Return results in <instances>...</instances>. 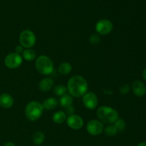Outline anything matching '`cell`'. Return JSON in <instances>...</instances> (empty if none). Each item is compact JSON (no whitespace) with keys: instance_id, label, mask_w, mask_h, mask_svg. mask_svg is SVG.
Returning <instances> with one entry per match:
<instances>
[{"instance_id":"1","label":"cell","mask_w":146,"mask_h":146,"mask_svg":"<svg viewBox=\"0 0 146 146\" xmlns=\"http://www.w3.org/2000/svg\"><path fill=\"white\" fill-rule=\"evenodd\" d=\"M88 83L81 76H74L68 81L67 91L71 96L78 98L86 94L88 91Z\"/></svg>"},{"instance_id":"2","label":"cell","mask_w":146,"mask_h":146,"mask_svg":"<svg viewBox=\"0 0 146 146\" xmlns=\"http://www.w3.org/2000/svg\"><path fill=\"white\" fill-rule=\"evenodd\" d=\"M97 115L102 122L108 124L114 123L119 118V115L116 110L106 106L98 108Z\"/></svg>"},{"instance_id":"3","label":"cell","mask_w":146,"mask_h":146,"mask_svg":"<svg viewBox=\"0 0 146 146\" xmlns=\"http://www.w3.org/2000/svg\"><path fill=\"white\" fill-rule=\"evenodd\" d=\"M35 66L38 73L42 75H51L54 71L52 61L45 55H41L36 58Z\"/></svg>"},{"instance_id":"4","label":"cell","mask_w":146,"mask_h":146,"mask_svg":"<svg viewBox=\"0 0 146 146\" xmlns=\"http://www.w3.org/2000/svg\"><path fill=\"white\" fill-rule=\"evenodd\" d=\"M43 111L42 104L38 101H31L26 106L25 115L30 121H36L41 116Z\"/></svg>"},{"instance_id":"5","label":"cell","mask_w":146,"mask_h":146,"mask_svg":"<svg viewBox=\"0 0 146 146\" xmlns=\"http://www.w3.org/2000/svg\"><path fill=\"white\" fill-rule=\"evenodd\" d=\"M19 44L26 48H30L36 44V36L32 31L29 29L24 30L19 35Z\"/></svg>"},{"instance_id":"6","label":"cell","mask_w":146,"mask_h":146,"mask_svg":"<svg viewBox=\"0 0 146 146\" xmlns=\"http://www.w3.org/2000/svg\"><path fill=\"white\" fill-rule=\"evenodd\" d=\"M22 64V57L17 53L9 54L4 58V64L10 69H15L19 68Z\"/></svg>"},{"instance_id":"7","label":"cell","mask_w":146,"mask_h":146,"mask_svg":"<svg viewBox=\"0 0 146 146\" xmlns=\"http://www.w3.org/2000/svg\"><path fill=\"white\" fill-rule=\"evenodd\" d=\"M113 29V23L108 19H101L96 24V31L100 35H108L112 31Z\"/></svg>"},{"instance_id":"8","label":"cell","mask_w":146,"mask_h":146,"mask_svg":"<svg viewBox=\"0 0 146 146\" xmlns=\"http://www.w3.org/2000/svg\"><path fill=\"white\" fill-rule=\"evenodd\" d=\"M86 130L90 135H98L104 131V127L101 121L98 120H91L87 124Z\"/></svg>"},{"instance_id":"9","label":"cell","mask_w":146,"mask_h":146,"mask_svg":"<svg viewBox=\"0 0 146 146\" xmlns=\"http://www.w3.org/2000/svg\"><path fill=\"white\" fill-rule=\"evenodd\" d=\"M83 104L86 108L93 110L96 108L98 105V98L94 93H86L83 96Z\"/></svg>"},{"instance_id":"10","label":"cell","mask_w":146,"mask_h":146,"mask_svg":"<svg viewBox=\"0 0 146 146\" xmlns=\"http://www.w3.org/2000/svg\"><path fill=\"white\" fill-rule=\"evenodd\" d=\"M67 125L69 128L74 130H79L84 125V120L81 116L78 115H69L68 118H66Z\"/></svg>"},{"instance_id":"11","label":"cell","mask_w":146,"mask_h":146,"mask_svg":"<svg viewBox=\"0 0 146 146\" xmlns=\"http://www.w3.org/2000/svg\"><path fill=\"white\" fill-rule=\"evenodd\" d=\"M132 90L133 94L138 97L143 96L146 93L145 84L141 81H135L132 84Z\"/></svg>"},{"instance_id":"12","label":"cell","mask_w":146,"mask_h":146,"mask_svg":"<svg viewBox=\"0 0 146 146\" xmlns=\"http://www.w3.org/2000/svg\"><path fill=\"white\" fill-rule=\"evenodd\" d=\"M14 104V98L8 94L0 95V106L3 108H9Z\"/></svg>"},{"instance_id":"13","label":"cell","mask_w":146,"mask_h":146,"mask_svg":"<svg viewBox=\"0 0 146 146\" xmlns=\"http://www.w3.org/2000/svg\"><path fill=\"white\" fill-rule=\"evenodd\" d=\"M54 86V81L50 78H45L40 81L38 88L42 92H48Z\"/></svg>"},{"instance_id":"14","label":"cell","mask_w":146,"mask_h":146,"mask_svg":"<svg viewBox=\"0 0 146 146\" xmlns=\"http://www.w3.org/2000/svg\"><path fill=\"white\" fill-rule=\"evenodd\" d=\"M58 101L55 98H48L43 102L42 106L44 109L53 110L58 106Z\"/></svg>"},{"instance_id":"15","label":"cell","mask_w":146,"mask_h":146,"mask_svg":"<svg viewBox=\"0 0 146 146\" xmlns=\"http://www.w3.org/2000/svg\"><path fill=\"white\" fill-rule=\"evenodd\" d=\"M52 119L55 123L61 124L66 121V114L64 111H57L53 115Z\"/></svg>"},{"instance_id":"16","label":"cell","mask_w":146,"mask_h":146,"mask_svg":"<svg viewBox=\"0 0 146 146\" xmlns=\"http://www.w3.org/2000/svg\"><path fill=\"white\" fill-rule=\"evenodd\" d=\"M73 103V98L71 95L69 94H66V95L63 96L61 97L59 100V102L58 104H60L61 107L66 108L67 107L70 106H72Z\"/></svg>"},{"instance_id":"17","label":"cell","mask_w":146,"mask_h":146,"mask_svg":"<svg viewBox=\"0 0 146 146\" xmlns=\"http://www.w3.org/2000/svg\"><path fill=\"white\" fill-rule=\"evenodd\" d=\"M58 73L61 75H68L72 71V66L68 62H64L58 66Z\"/></svg>"},{"instance_id":"18","label":"cell","mask_w":146,"mask_h":146,"mask_svg":"<svg viewBox=\"0 0 146 146\" xmlns=\"http://www.w3.org/2000/svg\"><path fill=\"white\" fill-rule=\"evenodd\" d=\"M22 56L27 61H33L34 59H35L36 54L34 50L31 49V48H27L23 51Z\"/></svg>"},{"instance_id":"19","label":"cell","mask_w":146,"mask_h":146,"mask_svg":"<svg viewBox=\"0 0 146 146\" xmlns=\"http://www.w3.org/2000/svg\"><path fill=\"white\" fill-rule=\"evenodd\" d=\"M45 139V135L41 131H36L33 135V141L36 145H41Z\"/></svg>"},{"instance_id":"20","label":"cell","mask_w":146,"mask_h":146,"mask_svg":"<svg viewBox=\"0 0 146 146\" xmlns=\"http://www.w3.org/2000/svg\"><path fill=\"white\" fill-rule=\"evenodd\" d=\"M53 92L55 95L58 96H63L66 94L67 88L64 85H57L54 88Z\"/></svg>"},{"instance_id":"21","label":"cell","mask_w":146,"mask_h":146,"mask_svg":"<svg viewBox=\"0 0 146 146\" xmlns=\"http://www.w3.org/2000/svg\"><path fill=\"white\" fill-rule=\"evenodd\" d=\"M105 131L106 135H107L109 137L115 136L117 133H118V131H117L116 128L114 125H109L104 130Z\"/></svg>"},{"instance_id":"22","label":"cell","mask_w":146,"mask_h":146,"mask_svg":"<svg viewBox=\"0 0 146 146\" xmlns=\"http://www.w3.org/2000/svg\"><path fill=\"white\" fill-rule=\"evenodd\" d=\"M114 125L116 128L118 132H121V131H124L125 128V122L124 121L123 119L122 118H118L115 123H114Z\"/></svg>"},{"instance_id":"23","label":"cell","mask_w":146,"mask_h":146,"mask_svg":"<svg viewBox=\"0 0 146 146\" xmlns=\"http://www.w3.org/2000/svg\"><path fill=\"white\" fill-rule=\"evenodd\" d=\"M100 40H101V38H100V36L97 34H94L93 35H91L89 38V41L93 45L98 44L100 42Z\"/></svg>"},{"instance_id":"24","label":"cell","mask_w":146,"mask_h":146,"mask_svg":"<svg viewBox=\"0 0 146 146\" xmlns=\"http://www.w3.org/2000/svg\"><path fill=\"white\" fill-rule=\"evenodd\" d=\"M130 91V87L128 84H123L120 87V92L122 94H126Z\"/></svg>"},{"instance_id":"25","label":"cell","mask_w":146,"mask_h":146,"mask_svg":"<svg viewBox=\"0 0 146 146\" xmlns=\"http://www.w3.org/2000/svg\"><path fill=\"white\" fill-rule=\"evenodd\" d=\"M74 111H74V107H73L72 106H70L66 108L65 113L67 114V115H74Z\"/></svg>"},{"instance_id":"26","label":"cell","mask_w":146,"mask_h":146,"mask_svg":"<svg viewBox=\"0 0 146 146\" xmlns=\"http://www.w3.org/2000/svg\"><path fill=\"white\" fill-rule=\"evenodd\" d=\"M23 48H24V47L21 46V45H18L17 46H16V48H15L16 53H17V54H20L21 53H23V51H24Z\"/></svg>"},{"instance_id":"27","label":"cell","mask_w":146,"mask_h":146,"mask_svg":"<svg viewBox=\"0 0 146 146\" xmlns=\"http://www.w3.org/2000/svg\"><path fill=\"white\" fill-rule=\"evenodd\" d=\"M4 146H16V145H15V144L13 143L8 142V143H6Z\"/></svg>"},{"instance_id":"28","label":"cell","mask_w":146,"mask_h":146,"mask_svg":"<svg viewBox=\"0 0 146 146\" xmlns=\"http://www.w3.org/2000/svg\"><path fill=\"white\" fill-rule=\"evenodd\" d=\"M143 78L146 81V68L144 69L143 72Z\"/></svg>"},{"instance_id":"29","label":"cell","mask_w":146,"mask_h":146,"mask_svg":"<svg viewBox=\"0 0 146 146\" xmlns=\"http://www.w3.org/2000/svg\"><path fill=\"white\" fill-rule=\"evenodd\" d=\"M137 146H146V142H142L138 144Z\"/></svg>"}]
</instances>
